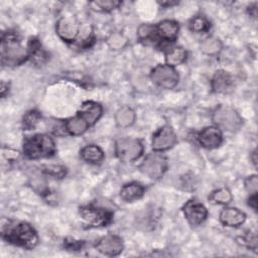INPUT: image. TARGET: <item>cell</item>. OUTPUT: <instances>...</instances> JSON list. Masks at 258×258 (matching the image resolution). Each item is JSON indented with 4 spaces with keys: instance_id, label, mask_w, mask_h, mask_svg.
Here are the masks:
<instances>
[{
    "instance_id": "obj_19",
    "label": "cell",
    "mask_w": 258,
    "mask_h": 258,
    "mask_svg": "<svg viewBox=\"0 0 258 258\" xmlns=\"http://www.w3.org/2000/svg\"><path fill=\"white\" fill-rule=\"evenodd\" d=\"M144 187L139 182H129L124 184L120 189V197L125 202H134L142 198Z\"/></svg>"
},
{
    "instance_id": "obj_2",
    "label": "cell",
    "mask_w": 258,
    "mask_h": 258,
    "mask_svg": "<svg viewBox=\"0 0 258 258\" xmlns=\"http://www.w3.org/2000/svg\"><path fill=\"white\" fill-rule=\"evenodd\" d=\"M28 58L27 48L22 46L20 37L15 31L3 33L1 38V62L3 66L16 67Z\"/></svg>"
},
{
    "instance_id": "obj_7",
    "label": "cell",
    "mask_w": 258,
    "mask_h": 258,
    "mask_svg": "<svg viewBox=\"0 0 258 258\" xmlns=\"http://www.w3.org/2000/svg\"><path fill=\"white\" fill-rule=\"evenodd\" d=\"M178 24L169 19L160 21L157 25H153L150 43L161 44V42H173L178 35Z\"/></svg>"
},
{
    "instance_id": "obj_22",
    "label": "cell",
    "mask_w": 258,
    "mask_h": 258,
    "mask_svg": "<svg viewBox=\"0 0 258 258\" xmlns=\"http://www.w3.org/2000/svg\"><path fill=\"white\" fill-rule=\"evenodd\" d=\"M115 121L119 127H129L135 121V112L130 107L123 106L117 110L115 114Z\"/></svg>"
},
{
    "instance_id": "obj_6",
    "label": "cell",
    "mask_w": 258,
    "mask_h": 258,
    "mask_svg": "<svg viewBox=\"0 0 258 258\" xmlns=\"http://www.w3.org/2000/svg\"><path fill=\"white\" fill-rule=\"evenodd\" d=\"M80 215L83 220L92 227H106L113 219L112 211L94 205L80 208Z\"/></svg>"
},
{
    "instance_id": "obj_35",
    "label": "cell",
    "mask_w": 258,
    "mask_h": 258,
    "mask_svg": "<svg viewBox=\"0 0 258 258\" xmlns=\"http://www.w3.org/2000/svg\"><path fill=\"white\" fill-rule=\"evenodd\" d=\"M161 6H164V7H171L173 5H177L178 2L177 1H161V2H158Z\"/></svg>"
},
{
    "instance_id": "obj_28",
    "label": "cell",
    "mask_w": 258,
    "mask_h": 258,
    "mask_svg": "<svg viewBox=\"0 0 258 258\" xmlns=\"http://www.w3.org/2000/svg\"><path fill=\"white\" fill-rule=\"evenodd\" d=\"M91 5L94 7L95 10L98 11H111L115 8H117L119 5H121L120 1H114V0H97L91 3Z\"/></svg>"
},
{
    "instance_id": "obj_9",
    "label": "cell",
    "mask_w": 258,
    "mask_h": 258,
    "mask_svg": "<svg viewBox=\"0 0 258 258\" xmlns=\"http://www.w3.org/2000/svg\"><path fill=\"white\" fill-rule=\"evenodd\" d=\"M167 169V159L158 153L148 154L140 165V170L150 178L161 177Z\"/></svg>"
},
{
    "instance_id": "obj_15",
    "label": "cell",
    "mask_w": 258,
    "mask_h": 258,
    "mask_svg": "<svg viewBox=\"0 0 258 258\" xmlns=\"http://www.w3.org/2000/svg\"><path fill=\"white\" fill-rule=\"evenodd\" d=\"M212 90L218 94H228L234 89V81L231 75L223 70L217 71L211 81Z\"/></svg>"
},
{
    "instance_id": "obj_33",
    "label": "cell",
    "mask_w": 258,
    "mask_h": 258,
    "mask_svg": "<svg viewBox=\"0 0 258 258\" xmlns=\"http://www.w3.org/2000/svg\"><path fill=\"white\" fill-rule=\"evenodd\" d=\"M82 241H76L74 239H67L64 242V247L70 251H78L82 248Z\"/></svg>"
},
{
    "instance_id": "obj_16",
    "label": "cell",
    "mask_w": 258,
    "mask_h": 258,
    "mask_svg": "<svg viewBox=\"0 0 258 258\" xmlns=\"http://www.w3.org/2000/svg\"><path fill=\"white\" fill-rule=\"evenodd\" d=\"M103 108L99 103L93 102V101H87L84 102L81 110L79 111V115L82 116L90 126L94 125L102 116Z\"/></svg>"
},
{
    "instance_id": "obj_1",
    "label": "cell",
    "mask_w": 258,
    "mask_h": 258,
    "mask_svg": "<svg viewBox=\"0 0 258 258\" xmlns=\"http://www.w3.org/2000/svg\"><path fill=\"white\" fill-rule=\"evenodd\" d=\"M1 236L6 242L28 250L34 249L38 244L36 231L25 222L3 218L1 220Z\"/></svg>"
},
{
    "instance_id": "obj_3",
    "label": "cell",
    "mask_w": 258,
    "mask_h": 258,
    "mask_svg": "<svg viewBox=\"0 0 258 258\" xmlns=\"http://www.w3.org/2000/svg\"><path fill=\"white\" fill-rule=\"evenodd\" d=\"M23 153L29 159L50 157L55 153V144L50 136L35 134L24 140Z\"/></svg>"
},
{
    "instance_id": "obj_27",
    "label": "cell",
    "mask_w": 258,
    "mask_h": 258,
    "mask_svg": "<svg viewBox=\"0 0 258 258\" xmlns=\"http://www.w3.org/2000/svg\"><path fill=\"white\" fill-rule=\"evenodd\" d=\"M41 116H40V113L38 111H35V110H31V111H28L24 116H23V119H22V125H23V128L25 130H31V129H34L36 124L38 123V121L40 120Z\"/></svg>"
},
{
    "instance_id": "obj_21",
    "label": "cell",
    "mask_w": 258,
    "mask_h": 258,
    "mask_svg": "<svg viewBox=\"0 0 258 258\" xmlns=\"http://www.w3.org/2000/svg\"><path fill=\"white\" fill-rule=\"evenodd\" d=\"M80 155H81L83 160H85L86 162L92 163V164H98L104 158L103 150L99 146L94 145V144L85 146L81 150Z\"/></svg>"
},
{
    "instance_id": "obj_36",
    "label": "cell",
    "mask_w": 258,
    "mask_h": 258,
    "mask_svg": "<svg viewBox=\"0 0 258 258\" xmlns=\"http://www.w3.org/2000/svg\"><path fill=\"white\" fill-rule=\"evenodd\" d=\"M8 89V84L6 85L4 82L1 83V96L4 97L5 96V91Z\"/></svg>"
},
{
    "instance_id": "obj_8",
    "label": "cell",
    "mask_w": 258,
    "mask_h": 258,
    "mask_svg": "<svg viewBox=\"0 0 258 258\" xmlns=\"http://www.w3.org/2000/svg\"><path fill=\"white\" fill-rule=\"evenodd\" d=\"M151 80L158 87L163 89L174 88L179 80L178 74L173 67L168 64H158L151 71Z\"/></svg>"
},
{
    "instance_id": "obj_26",
    "label": "cell",
    "mask_w": 258,
    "mask_h": 258,
    "mask_svg": "<svg viewBox=\"0 0 258 258\" xmlns=\"http://www.w3.org/2000/svg\"><path fill=\"white\" fill-rule=\"evenodd\" d=\"M210 27H211V24L209 20L203 15H198L194 17L189 22L190 30L196 33L207 32L210 29Z\"/></svg>"
},
{
    "instance_id": "obj_37",
    "label": "cell",
    "mask_w": 258,
    "mask_h": 258,
    "mask_svg": "<svg viewBox=\"0 0 258 258\" xmlns=\"http://www.w3.org/2000/svg\"><path fill=\"white\" fill-rule=\"evenodd\" d=\"M256 155H257V153H256V149L251 153V160H252V162H253V164L256 166V164H257V157H256Z\"/></svg>"
},
{
    "instance_id": "obj_17",
    "label": "cell",
    "mask_w": 258,
    "mask_h": 258,
    "mask_svg": "<svg viewBox=\"0 0 258 258\" xmlns=\"http://www.w3.org/2000/svg\"><path fill=\"white\" fill-rule=\"evenodd\" d=\"M246 216L236 208H225L220 213V222L229 227H238L245 222Z\"/></svg>"
},
{
    "instance_id": "obj_4",
    "label": "cell",
    "mask_w": 258,
    "mask_h": 258,
    "mask_svg": "<svg viewBox=\"0 0 258 258\" xmlns=\"http://www.w3.org/2000/svg\"><path fill=\"white\" fill-rule=\"evenodd\" d=\"M213 121L218 127L230 132H236L242 126V118L239 113L229 106L217 107L212 115Z\"/></svg>"
},
{
    "instance_id": "obj_32",
    "label": "cell",
    "mask_w": 258,
    "mask_h": 258,
    "mask_svg": "<svg viewBox=\"0 0 258 258\" xmlns=\"http://www.w3.org/2000/svg\"><path fill=\"white\" fill-rule=\"evenodd\" d=\"M242 241H243V245H246L248 248H252L254 250L256 249L257 239H256V235L255 234L249 232L244 237H242Z\"/></svg>"
},
{
    "instance_id": "obj_20",
    "label": "cell",
    "mask_w": 258,
    "mask_h": 258,
    "mask_svg": "<svg viewBox=\"0 0 258 258\" xmlns=\"http://www.w3.org/2000/svg\"><path fill=\"white\" fill-rule=\"evenodd\" d=\"M90 127L88 122L79 114L73 118H70L66 122V130L73 136H78L87 131Z\"/></svg>"
},
{
    "instance_id": "obj_23",
    "label": "cell",
    "mask_w": 258,
    "mask_h": 258,
    "mask_svg": "<svg viewBox=\"0 0 258 258\" xmlns=\"http://www.w3.org/2000/svg\"><path fill=\"white\" fill-rule=\"evenodd\" d=\"M186 56H187V52L185 51V49H183L180 46H176L166 52L165 61H166V64L170 67H174L185 61Z\"/></svg>"
},
{
    "instance_id": "obj_30",
    "label": "cell",
    "mask_w": 258,
    "mask_h": 258,
    "mask_svg": "<svg viewBox=\"0 0 258 258\" xmlns=\"http://www.w3.org/2000/svg\"><path fill=\"white\" fill-rule=\"evenodd\" d=\"M42 170L44 173L55 178H62L67 173L66 167L60 165H44Z\"/></svg>"
},
{
    "instance_id": "obj_34",
    "label": "cell",
    "mask_w": 258,
    "mask_h": 258,
    "mask_svg": "<svg viewBox=\"0 0 258 258\" xmlns=\"http://www.w3.org/2000/svg\"><path fill=\"white\" fill-rule=\"evenodd\" d=\"M248 204H249L250 207L253 208L254 211L257 210V194L250 195V198L248 200Z\"/></svg>"
},
{
    "instance_id": "obj_12",
    "label": "cell",
    "mask_w": 258,
    "mask_h": 258,
    "mask_svg": "<svg viewBox=\"0 0 258 258\" xmlns=\"http://www.w3.org/2000/svg\"><path fill=\"white\" fill-rule=\"evenodd\" d=\"M55 28L57 35L66 42H74L80 32V25L74 17H61Z\"/></svg>"
},
{
    "instance_id": "obj_29",
    "label": "cell",
    "mask_w": 258,
    "mask_h": 258,
    "mask_svg": "<svg viewBox=\"0 0 258 258\" xmlns=\"http://www.w3.org/2000/svg\"><path fill=\"white\" fill-rule=\"evenodd\" d=\"M127 43V39L124 35L120 33H112L107 38V44L112 49H121L123 48Z\"/></svg>"
},
{
    "instance_id": "obj_31",
    "label": "cell",
    "mask_w": 258,
    "mask_h": 258,
    "mask_svg": "<svg viewBox=\"0 0 258 258\" xmlns=\"http://www.w3.org/2000/svg\"><path fill=\"white\" fill-rule=\"evenodd\" d=\"M245 188L248 190V192L250 195L252 194H257V188H258V179H257V175L253 174L248 176L245 179Z\"/></svg>"
},
{
    "instance_id": "obj_25",
    "label": "cell",
    "mask_w": 258,
    "mask_h": 258,
    "mask_svg": "<svg viewBox=\"0 0 258 258\" xmlns=\"http://www.w3.org/2000/svg\"><path fill=\"white\" fill-rule=\"evenodd\" d=\"M209 201L213 204L227 205L232 201V194L226 187L218 188L211 192V195L209 196Z\"/></svg>"
},
{
    "instance_id": "obj_13",
    "label": "cell",
    "mask_w": 258,
    "mask_h": 258,
    "mask_svg": "<svg viewBox=\"0 0 258 258\" xmlns=\"http://www.w3.org/2000/svg\"><path fill=\"white\" fill-rule=\"evenodd\" d=\"M182 211L185 219L191 226L201 225L208 216V211L206 207L196 200H190L186 202L182 208Z\"/></svg>"
},
{
    "instance_id": "obj_10",
    "label": "cell",
    "mask_w": 258,
    "mask_h": 258,
    "mask_svg": "<svg viewBox=\"0 0 258 258\" xmlns=\"http://www.w3.org/2000/svg\"><path fill=\"white\" fill-rule=\"evenodd\" d=\"M176 143V135L169 125L160 127L152 136V149L154 151H164L171 148Z\"/></svg>"
},
{
    "instance_id": "obj_24",
    "label": "cell",
    "mask_w": 258,
    "mask_h": 258,
    "mask_svg": "<svg viewBox=\"0 0 258 258\" xmlns=\"http://www.w3.org/2000/svg\"><path fill=\"white\" fill-rule=\"evenodd\" d=\"M222 49V42L216 37H208L201 43V50L208 55H215Z\"/></svg>"
},
{
    "instance_id": "obj_14",
    "label": "cell",
    "mask_w": 258,
    "mask_h": 258,
    "mask_svg": "<svg viewBox=\"0 0 258 258\" xmlns=\"http://www.w3.org/2000/svg\"><path fill=\"white\" fill-rule=\"evenodd\" d=\"M200 144L207 149H214L221 145L223 141V135L218 127L209 126L204 128L198 135Z\"/></svg>"
},
{
    "instance_id": "obj_5",
    "label": "cell",
    "mask_w": 258,
    "mask_h": 258,
    "mask_svg": "<svg viewBox=\"0 0 258 258\" xmlns=\"http://www.w3.org/2000/svg\"><path fill=\"white\" fill-rule=\"evenodd\" d=\"M143 152L142 143L135 138H120L115 143L116 156L123 162H131L141 156Z\"/></svg>"
},
{
    "instance_id": "obj_11",
    "label": "cell",
    "mask_w": 258,
    "mask_h": 258,
    "mask_svg": "<svg viewBox=\"0 0 258 258\" xmlns=\"http://www.w3.org/2000/svg\"><path fill=\"white\" fill-rule=\"evenodd\" d=\"M96 249L103 255L117 256L124 249L123 240L116 235H107L97 241Z\"/></svg>"
},
{
    "instance_id": "obj_18",
    "label": "cell",
    "mask_w": 258,
    "mask_h": 258,
    "mask_svg": "<svg viewBox=\"0 0 258 258\" xmlns=\"http://www.w3.org/2000/svg\"><path fill=\"white\" fill-rule=\"evenodd\" d=\"M27 51H28V58L35 64L40 66L47 60L48 54L46 50L41 45L40 41L35 37H32L29 39Z\"/></svg>"
}]
</instances>
